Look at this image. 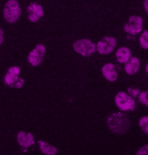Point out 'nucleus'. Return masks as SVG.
I'll return each mask as SVG.
<instances>
[{
    "instance_id": "1",
    "label": "nucleus",
    "mask_w": 148,
    "mask_h": 155,
    "mask_svg": "<svg viewBox=\"0 0 148 155\" xmlns=\"http://www.w3.org/2000/svg\"><path fill=\"white\" fill-rule=\"evenodd\" d=\"M106 123L109 130L114 134L123 135L130 128V120L124 113H113L106 118Z\"/></svg>"
},
{
    "instance_id": "2",
    "label": "nucleus",
    "mask_w": 148,
    "mask_h": 155,
    "mask_svg": "<svg viewBox=\"0 0 148 155\" xmlns=\"http://www.w3.org/2000/svg\"><path fill=\"white\" fill-rule=\"evenodd\" d=\"M21 16V8L17 0H8L4 7V18L9 24H14Z\"/></svg>"
},
{
    "instance_id": "3",
    "label": "nucleus",
    "mask_w": 148,
    "mask_h": 155,
    "mask_svg": "<svg viewBox=\"0 0 148 155\" xmlns=\"http://www.w3.org/2000/svg\"><path fill=\"white\" fill-rule=\"evenodd\" d=\"M115 104L123 112H130V110H134L136 107L134 97H131L126 92L117 93V95L115 96Z\"/></svg>"
},
{
    "instance_id": "4",
    "label": "nucleus",
    "mask_w": 148,
    "mask_h": 155,
    "mask_svg": "<svg viewBox=\"0 0 148 155\" xmlns=\"http://www.w3.org/2000/svg\"><path fill=\"white\" fill-rule=\"evenodd\" d=\"M72 48L76 53L84 57H89L96 51V44L87 38L78 39L72 44Z\"/></svg>"
},
{
    "instance_id": "5",
    "label": "nucleus",
    "mask_w": 148,
    "mask_h": 155,
    "mask_svg": "<svg viewBox=\"0 0 148 155\" xmlns=\"http://www.w3.org/2000/svg\"><path fill=\"white\" fill-rule=\"evenodd\" d=\"M117 46V40L115 37L106 36L100 39L96 45V51H98L100 55H108L115 50Z\"/></svg>"
},
{
    "instance_id": "6",
    "label": "nucleus",
    "mask_w": 148,
    "mask_h": 155,
    "mask_svg": "<svg viewBox=\"0 0 148 155\" xmlns=\"http://www.w3.org/2000/svg\"><path fill=\"white\" fill-rule=\"evenodd\" d=\"M45 55H46V47L42 44H38L36 45L35 48L28 54V63L34 66V67H37L43 61V58H45Z\"/></svg>"
},
{
    "instance_id": "7",
    "label": "nucleus",
    "mask_w": 148,
    "mask_h": 155,
    "mask_svg": "<svg viewBox=\"0 0 148 155\" xmlns=\"http://www.w3.org/2000/svg\"><path fill=\"white\" fill-rule=\"evenodd\" d=\"M143 22L144 20L140 16H130L128 22L124 26V30L129 35H137L143 31Z\"/></svg>"
},
{
    "instance_id": "8",
    "label": "nucleus",
    "mask_w": 148,
    "mask_h": 155,
    "mask_svg": "<svg viewBox=\"0 0 148 155\" xmlns=\"http://www.w3.org/2000/svg\"><path fill=\"white\" fill-rule=\"evenodd\" d=\"M27 11H28V19L29 21L31 22H37L43 17V7L41 5L37 4V2H31L29 5L28 8H27Z\"/></svg>"
},
{
    "instance_id": "9",
    "label": "nucleus",
    "mask_w": 148,
    "mask_h": 155,
    "mask_svg": "<svg viewBox=\"0 0 148 155\" xmlns=\"http://www.w3.org/2000/svg\"><path fill=\"white\" fill-rule=\"evenodd\" d=\"M17 142L18 144L24 148H28L35 144V136L31 133H27V132L21 130L17 134Z\"/></svg>"
},
{
    "instance_id": "10",
    "label": "nucleus",
    "mask_w": 148,
    "mask_h": 155,
    "mask_svg": "<svg viewBox=\"0 0 148 155\" xmlns=\"http://www.w3.org/2000/svg\"><path fill=\"white\" fill-rule=\"evenodd\" d=\"M101 73L108 81H116L118 78V71L116 69V66L111 63L105 64L101 68Z\"/></svg>"
},
{
    "instance_id": "11",
    "label": "nucleus",
    "mask_w": 148,
    "mask_h": 155,
    "mask_svg": "<svg viewBox=\"0 0 148 155\" xmlns=\"http://www.w3.org/2000/svg\"><path fill=\"white\" fill-rule=\"evenodd\" d=\"M19 74H20V68L18 67V66H12L8 69V71L6 73L5 75V84L7 85V86H10L12 87L14 84L17 81V79L19 78Z\"/></svg>"
},
{
    "instance_id": "12",
    "label": "nucleus",
    "mask_w": 148,
    "mask_h": 155,
    "mask_svg": "<svg viewBox=\"0 0 148 155\" xmlns=\"http://www.w3.org/2000/svg\"><path fill=\"white\" fill-rule=\"evenodd\" d=\"M140 68V60L137 57H130L129 59L125 63V71L128 75L137 74Z\"/></svg>"
},
{
    "instance_id": "13",
    "label": "nucleus",
    "mask_w": 148,
    "mask_h": 155,
    "mask_svg": "<svg viewBox=\"0 0 148 155\" xmlns=\"http://www.w3.org/2000/svg\"><path fill=\"white\" fill-rule=\"evenodd\" d=\"M131 57V51L127 47H120L116 51V59L118 63L125 64Z\"/></svg>"
},
{
    "instance_id": "14",
    "label": "nucleus",
    "mask_w": 148,
    "mask_h": 155,
    "mask_svg": "<svg viewBox=\"0 0 148 155\" xmlns=\"http://www.w3.org/2000/svg\"><path fill=\"white\" fill-rule=\"evenodd\" d=\"M38 144H39V148H40V151H41L43 154L56 155L57 152H58V150H57L56 146H53V145L49 144V143H47V142L38 141Z\"/></svg>"
},
{
    "instance_id": "15",
    "label": "nucleus",
    "mask_w": 148,
    "mask_h": 155,
    "mask_svg": "<svg viewBox=\"0 0 148 155\" xmlns=\"http://www.w3.org/2000/svg\"><path fill=\"white\" fill-rule=\"evenodd\" d=\"M139 44L143 49H148V31L144 30L139 37Z\"/></svg>"
},
{
    "instance_id": "16",
    "label": "nucleus",
    "mask_w": 148,
    "mask_h": 155,
    "mask_svg": "<svg viewBox=\"0 0 148 155\" xmlns=\"http://www.w3.org/2000/svg\"><path fill=\"white\" fill-rule=\"evenodd\" d=\"M139 127L141 128V130L144 132L145 134L148 133V117L147 116H143L139 120Z\"/></svg>"
},
{
    "instance_id": "17",
    "label": "nucleus",
    "mask_w": 148,
    "mask_h": 155,
    "mask_svg": "<svg viewBox=\"0 0 148 155\" xmlns=\"http://www.w3.org/2000/svg\"><path fill=\"white\" fill-rule=\"evenodd\" d=\"M138 99L141 104H144L145 106H148V92L144 91V92H139L138 94Z\"/></svg>"
},
{
    "instance_id": "18",
    "label": "nucleus",
    "mask_w": 148,
    "mask_h": 155,
    "mask_svg": "<svg viewBox=\"0 0 148 155\" xmlns=\"http://www.w3.org/2000/svg\"><path fill=\"white\" fill-rule=\"evenodd\" d=\"M127 93H129V95H130L131 97H136V96H138V94H139V89H138V88H134V87H129Z\"/></svg>"
},
{
    "instance_id": "19",
    "label": "nucleus",
    "mask_w": 148,
    "mask_h": 155,
    "mask_svg": "<svg viewBox=\"0 0 148 155\" xmlns=\"http://www.w3.org/2000/svg\"><path fill=\"white\" fill-rule=\"evenodd\" d=\"M137 155H147L148 154V145H144L143 147H140L136 152Z\"/></svg>"
},
{
    "instance_id": "20",
    "label": "nucleus",
    "mask_w": 148,
    "mask_h": 155,
    "mask_svg": "<svg viewBox=\"0 0 148 155\" xmlns=\"http://www.w3.org/2000/svg\"><path fill=\"white\" fill-rule=\"evenodd\" d=\"M24 84H25V79L24 78H18L17 79V81L14 84V86L12 87H14V88H21L22 86H24Z\"/></svg>"
},
{
    "instance_id": "21",
    "label": "nucleus",
    "mask_w": 148,
    "mask_h": 155,
    "mask_svg": "<svg viewBox=\"0 0 148 155\" xmlns=\"http://www.w3.org/2000/svg\"><path fill=\"white\" fill-rule=\"evenodd\" d=\"M5 40V35H4V30L0 28V45L4 42Z\"/></svg>"
},
{
    "instance_id": "22",
    "label": "nucleus",
    "mask_w": 148,
    "mask_h": 155,
    "mask_svg": "<svg viewBox=\"0 0 148 155\" xmlns=\"http://www.w3.org/2000/svg\"><path fill=\"white\" fill-rule=\"evenodd\" d=\"M144 8H145V11L147 12L148 11V0H145L144 1Z\"/></svg>"
}]
</instances>
